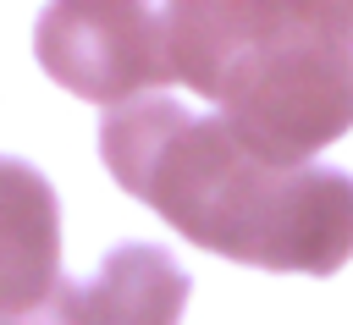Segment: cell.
I'll use <instances>...</instances> for the list:
<instances>
[{"label":"cell","instance_id":"52a82bcc","mask_svg":"<svg viewBox=\"0 0 353 325\" xmlns=\"http://www.w3.org/2000/svg\"><path fill=\"white\" fill-rule=\"evenodd\" d=\"M0 325H94V319H88V297H83V286H77V281H55L33 308H22V314H0Z\"/></svg>","mask_w":353,"mask_h":325},{"label":"cell","instance_id":"277c9868","mask_svg":"<svg viewBox=\"0 0 353 325\" xmlns=\"http://www.w3.org/2000/svg\"><path fill=\"white\" fill-rule=\"evenodd\" d=\"M281 6L276 0H165L160 6V28H165V61L171 77L188 83L193 94L215 99L221 77L281 28Z\"/></svg>","mask_w":353,"mask_h":325},{"label":"cell","instance_id":"8992f818","mask_svg":"<svg viewBox=\"0 0 353 325\" xmlns=\"http://www.w3.org/2000/svg\"><path fill=\"white\" fill-rule=\"evenodd\" d=\"M188 292H193L188 270L154 242L110 248L99 275L83 286L94 325H176L188 308Z\"/></svg>","mask_w":353,"mask_h":325},{"label":"cell","instance_id":"3957f363","mask_svg":"<svg viewBox=\"0 0 353 325\" xmlns=\"http://www.w3.org/2000/svg\"><path fill=\"white\" fill-rule=\"evenodd\" d=\"M33 55L66 94L110 110L176 83L149 0H50L33 28Z\"/></svg>","mask_w":353,"mask_h":325},{"label":"cell","instance_id":"6da1fadb","mask_svg":"<svg viewBox=\"0 0 353 325\" xmlns=\"http://www.w3.org/2000/svg\"><path fill=\"white\" fill-rule=\"evenodd\" d=\"M99 160L165 226L221 259L292 275H331L353 259V176L270 165L221 116H188L160 94L116 105L99 127Z\"/></svg>","mask_w":353,"mask_h":325},{"label":"cell","instance_id":"7a4b0ae2","mask_svg":"<svg viewBox=\"0 0 353 325\" xmlns=\"http://www.w3.org/2000/svg\"><path fill=\"white\" fill-rule=\"evenodd\" d=\"M232 138L270 165H309L353 127V44L281 22L215 88Z\"/></svg>","mask_w":353,"mask_h":325},{"label":"cell","instance_id":"5b68a950","mask_svg":"<svg viewBox=\"0 0 353 325\" xmlns=\"http://www.w3.org/2000/svg\"><path fill=\"white\" fill-rule=\"evenodd\" d=\"M61 281V204L28 160H0V314L33 308Z\"/></svg>","mask_w":353,"mask_h":325},{"label":"cell","instance_id":"ba28073f","mask_svg":"<svg viewBox=\"0 0 353 325\" xmlns=\"http://www.w3.org/2000/svg\"><path fill=\"white\" fill-rule=\"evenodd\" d=\"M276 6L298 28H314V33H331V39L353 44V0H276Z\"/></svg>","mask_w":353,"mask_h":325}]
</instances>
